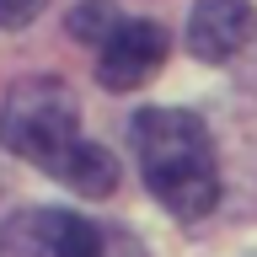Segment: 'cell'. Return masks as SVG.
<instances>
[{"mask_svg": "<svg viewBox=\"0 0 257 257\" xmlns=\"http://www.w3.org/2000/svg\"><path fill=\"white\" fill-rule=\"evenodd\" d=\"M134 156L150 198L172 220H204L220 204V156L204 118L182 107H145L134 118Z\"/></svg>", "mask_w": 257, "mask_h": 257, "instance_id": "6da1fadb", "label": "cell"}, {"mask_svg": "<svg viewBox=\"0 0 257 257\" xmlns=\"http://www.w3.org/2000/svg\"><path fill=\"white\" fill-rule=\"evenodd\" d=\"M0 257H107V236L75 209H22L0 225Z\"/></svg>", "mask_w": 257, "mask_h": 257, "instance_id": "3957f363", "label": "cell"}, {"mask_svg": "<svg viewBox=\"0 0 257 257\" xmlns=\"http://www.w3.org/2000/svg\"><path fill=\"white\" fill-rule=\"evenodd\" d=\"M48 0H0V27H27Z\"/></svg>", "mask_w": 257, "mask_h": 257, "instance_id": "ba28073f", "label": "cell"}, {"mask_svg": "<svg viewBox=\"0 0 257 257\" xmlns=\"http://www.w3.org/2000/svg\"><path fill=\"white\" fill-rule=\"evenodd\" d=\"M54 182L86 193V198H107V193L118 188V156H112L107 145H96V140H80L75 150L64 156V166L54 172Z\"/></svg>", "mask_w": 257, "mask_h": 257, "instance_id": "8992f818", "label": "cell"}, {"mask_svg": "<svg viewBox=\"0 0 257 257\" xmlns=\"http://www.w3.org/2000/svg\"><path fill=\"white\" fill-rule=\"evenodd\" d=\"M252 38H257V11L246 0H198L188 16V48L209 64L236 59Z\"/></svg>", "mask_w": 257, "mask_h": 257, "instance_id": "5b68a950", "label": "cell"}, {"mask_svg": "<svg viewBox=\"0 0 257 257\" xmlns=\"http://www.w3.org/2000/svg\"><path fill=\"white\" fill-rule=\"evenodd\" d=\"M86 140L80 134V102L75 91L64 86V80H22L11 86V96L0 102V145L11 150V156L32 161L38 172H59L64 156Z\"/></svg>", "mask_w": 257, "mask_h": 257, "instance_id": "7a4b0ae2", "label": "cell"}, {"mask_svg": "<svg viewBox=\"0 0 257 257\" xmlns=\"http://www.w3.org/2000/svg\"><path fill=\"white\" fill-rule=\"evenodd\" d=\"M123 16H118V6H107V0H86V6H75L70 11V38H80V43H107L112 27H118Z\"/></svg>", "mask_w": 257, "mask_h": 257, "instance_id": "52a82bcc", "label": "cell"}, {"mask_svg": "<svg viewBox=\"0 0 257 257\" xmlns=\"http://www.w3.org/2000/svg\"><path fill=\"white\" fill-rule=\"evenodd\" d=\"M161 59H166V32L145 16H123L112 27V38L96 48V75L112 91H134L161 70Z\"/></svg>", "mask_w": 257, "mask_h": 257, "instance_id": "277c9868", "label": "cell"}]
</instances>
